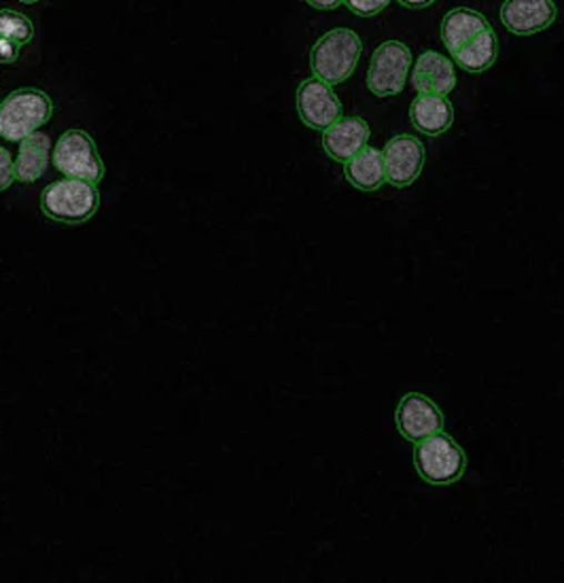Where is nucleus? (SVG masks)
<instances>
[{
	"mask_svg": "<svg viewBox=\"0 0 564 583\" xmlns=\"http://www.w3.org/2000/svg\"><path fill=\"white\" fill-rule=\"evenodd\" d=\"M363 43L351 28H335L323 34L310 51L312 74L328 86H340L353 77Z\"/></svg>",
	"mask_w": 564,
	"mask_h": 583,
	"instance_id": "f257e3e1",
	"label": "nucleus"
},
{
	"mask_svg": "<svg viewBox=\"0 0 564 583\" xmlns=\"http://www.w3.org/2000/svg\"><path fill=\"white\" fill-rule=\"evenodd\" d=\"M53 115V102L37 88H22L0 102V137L9 142H22L39 132Z\"/></svg>",
	"mask_w": 564,
	"mask_h": 583,
	"instance_id": "f03ea898",
	"label": "nucleus"
},
{
	"mask_svg": "<svg viewBox=\"0 0 564 583\" xmlns=\"http://www.w3.org/2000/svg\"><path fill=\"white\" fill-rule=\"evenodd\" d=\"M100 207V191L94 183L81 179H62L43 189V214L64 225H79L90 221Z\"/></svg>",
	"mask_w": 564,
	"mask_h": 583,
	"instance_id": "7ed1b4c3",
	"label": "nucleus"
},
{
	"mask_svg": "<svg viewBox=\"0 0 564 583\" xmlns=\"http://www.w3.org/2000/svg\"><path fill=\"white\" fill-rule=\"evenodd\" d=\"M414 465L424 482L435 486H447L463 478L467 469V456L459 443L440 431L416 443Z\"/></svg>",
	"mask_w": 564,
	"mask_h": 583,
	"instance_id": "20e7f679",
	"label": "nucleus"
},
{
	"mask_svg": "<svg viewBox=\"0 0 564 583\" xmlns=\"http://www.w3.org/2000/svg\"><path fill=\"white\" fill-rule=\"evenodd\" d=\"M53 165L67 179H81L94 185L104 179V162L98 155L94 139L83 130H69L58 139Z\"/></svg>",
	"mask_w": 564,
	"mask_h": 583,
	"instance_id": "39448f33",
	"label": "nucleus"
},
{
	"mask_svg": "<svg viewBox=\"0 0 564 583\" xmlns=\"http://www.w3.org/2000/svg\"><path fill=\"white\" fill-rule=\"evenodd\" d=\"M412 70V51L401 41H386L377 47L367 69V88L377 98L403 92Z\"/></svg>",
	"mask_w": 564,
	"mask_h": 583,
	"instance_id": "423d86ee",
	"label": "nucleus"
},
{
	"mask_svg": "<svg viewBox=\"0 0 564 583\" xmlns=\"http://www.w3.org/2000/svg\"><path fill=\"white\" fill-rule=\"evenodd\" d=\"M395 422L407 442L419 443L444 429V414L429 396L410 393L401 399Z\"/></svg>",
	"mask_w": 564,
	"mask_h": 583,
	"instance_id": "0eeeda50",
	"label": "nucleus"
},
{
	"mask_svg": "<svg viewBox=\"0 0 564 583\" xmlns=\"http://www.w3.org/2000/svg\"><path fill=\"white\" fill-rule=\"evenodd\" d=\"M384 168H386V181L397 189H405L416 183L424 168V144L416 137L400 134L389 140L384 151Z\"/></svg>",
	"mask_w": 564,
	"mask_h": 583,
	"instance_id": "6e6552de",
	"label": "nucleus"
},
{
	"mask_svg": "<svg viewBox=\"0 0 564 583\" xmlns=\"http://www.w3.org/2000/svg\"><path fill=\"white\" fill-rule=\"evenodd\" d=\"M298 113L308 128L325 132L342 117V102L331 86L312 77L298 88Z\"/></svg>",
	"mask_w": 564,
	"mask_h": 583,
	"instance_id": "1a4fd4ad",
	"label": "nucleus"
},
{
	"mask_svg": "<svg viewBox=\"0 0 564 583\" xmlns=\"http://www.w3.org/2000/svg\"><path fill=\"white\" fill-rule=\"evenodd\" d=\"M558 9L554 0H505L501 22L516 37H533L556 22Z\"/></svg>",
	"mask_w": 564,
	"mask_h": 583,
	"instance_id": "9d476101",
	"label": "nucleus"
},
{
	"mask_svg": "<svg viewBox=\"0 0 564 583\" xmlns=\"http://www.w3.org/2000/svg\"><path fill=\"white\" fill-rule=\"evenodd\" d=\"M370 142V125L363 117H340L323 132V149L335 162L346 163Z\"/></svg>",
	"mask_w": 564,
	"mask_h": 583,
	"instance_id": "9b49d317",
	"label": "nucleus"
},
{
	"mask_svg": "<svg viewBox=\"0 0 564 583\" xmlns=\"http://www.w3.org/2000/svg\"><path fill=\"white\" fill-rule=\"evenodd\" d=\"M412 86L419 93L447 96L456 88L454 62L437 51H424L412 69Z\"/></svg>",
	"mask_w": 564,
	"mask_h": 583,
	"instance_id": "f8f14e48",
	"label": "nucleus"
},
{
	"mask_svg": "<svg viewBox=\"0 0 564 583\" xmlns=\"http://www.w3.org/2000/svg\"><path fill=\"white\" fill-rule=\"evenodd\" d=\"M410 121L424 137H444L454 123V107L447 96L419 93L410 107Z\"/></svg>",
	"mask_w": 564,
	"mask_h": 583,
	"instance_id": "ddd939ff",
	"label": "nucleus"
},
{
	"mask_svg": "<svg viewBox=\"0 0 564 583\" xmlns=\"http://www.w3.org/2000/svg\"><path fill=\"white\" fill-rule=\"evenodd\" d=\"M489 28L491 22L480 11H473L470 7H456L446 13L442 22V41L450 53H456Z\"/></svg>",
	"mask_w": 564,
	"mask_h": 583,
	"instance_id": "4468645a",
	"label": "nucleus"
},
{
	"mask_svg": "<svg viewBox=\"0 0 564 583\" xmlns=\"http://www.w3.org/2000/svg\"><path fill=\"white\" fill-rule=\"evenodd\" d=\"M346 181L359 191H377L386 181L384 155L374 147H365L344 165Z\"/></svg>",
	"mask_w": 564,
	"mask_h": 583,
	"instance_id": "2eb2a0df",
	"label": "nucleus"
},
{
	"mask_svg": "<svg viewBox=\"0 0 564 583\" xmlns=\"http://www.w3.org/2000/svg\"><path fill=\"white\" fill-rule=\"evenodd\" d=\"M49 153H51V142L48 134L34 132L26 137L16 160V181L20 183L39 181L48 170Z\"/></svg>",
	"mask_w": 564,
	"mask_h": 583,
	"instance_id": "dca6fc26",
	"label": "nucleus"
},
{
	"mask_svg": "<svg viewBox=\"0 0 564 583\" xmlns=\"http://www.w3.org/2000/svg\"><path fill=\"white\" fill-rule=\"evenodd\" d=\"M454 56V62L459 69L471 72V74H480L493 69L496 58H498V39L494 34L493 28L484 30L482 34H477L473 41H470L463 49H459Z\"/></svg>",
	"mask_w": 564,
	"mask_h": 583,
	"instance_id": "f3484780",
	"label": "nucleus"
},
{
	"mask_svg": "<svg viewBox=\"0 0 564 583\" xmlns=\"http://www.w3.org/2000/svg\"><path fill=\"white\" fill-rule=\"evenodd\" d=\"M0 34L20 47L28 46L34 39V23L24 13L0 9Z\"/></svg>",
	"mask_w": 564,
	"mask_h": 583,
	"instance_id": "a211bd4d",
	"label": "nucleus"
},
{
	"mask_svg": "<svg viewBox=\"0 0 564 583\" xmlns=\"http://www.w3.org/2000/svg\"><path fill=\"white\" fill-rule=\"evenodd\" d=\"M391 0H344V4L359 18H376Z\"/></svg>",
	"mask_w": 564,
	"mask_h": 583,
	"instance_id": "6ab92c4d",
	"label": "nucleus"
},
{
	"mask_svg": "<svg viewBox=\"0 0 564 583\" xmlns=\"http://www.w3.org/2000/svg\"><path fill=\"white\" fill-rule=\"evenodd\" d=\"M13 181H16V162L11 153L4 147H0V193L13 185Z\"/></svg>",
	"mask_w": 564,
	"mask_h": 583,
	"instance_id": "aec40b11",
	"label": "nucleus"
},
{
	"mask_svg": "<svg viewBox=\"0 0 564 583\" xmlns=\"http://www.w3.org/2000/svg\"><path fill=\"white\" fill-rule=\"evenodd\" d=\"M20 49L22 47L18 43H13L0 34V64H16L20 58Z\"/></svg>",
	"mask_w": 564,
	"mask_h": 583,
	"instance_id": "412c9836",
	"label": "nucleus"
},
{
	"mask_svg": "<svg viewBox=\"0 0 564 583\" xmlns=\"http://www.w3.org/2000/svg\"><path fill=\"white\" fill-rule=\"evenodd\" d=\"M306 2L310 7L319 9V11H333V9H338L344 0H306Z\"/></svg>",
	"mask_w": 564,
	"mask_h": 583,
	"instance_id": "4be33fe9",
	"label": "nucleus"
},
{
	"mask_svg": "<svg viewBox=\"0 0 564 583\" xmlns=\"http://www.w3.org/2000/svg\"><path fill=\"white\" fill-rule=\"evenodd\" d=\"M400 4H403L405 9H414V11H419V9H426V7H431L435 0H397Z\"/></svg>",
	"mask_w": 564,
	"mask_h": 583,
	"instance_id": "5701e85b",
	"label": "nucleus"
},
{
	"mask_svg": "<svg viewBox=\"0 0 564 583\" xmlns=\"http://www.w3.org/2000/svg\"><path fill=\"white\" fill-rule=\"evenodd\" d=\"M20 2H24V4H37L39 0H20Z\"/></svg>",
	"mask_w": 564,
	"mask_h": 583,
	"instance_id": "b1692460",
	"label": "nucleus"
}]
</instances>
